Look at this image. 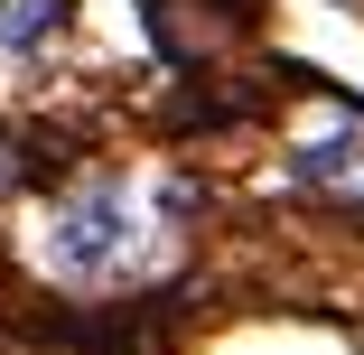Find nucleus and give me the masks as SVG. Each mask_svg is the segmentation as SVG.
<instances>
[{"label": "nucleus", "mask_w": 364, "mask_h": 355, "mask_svg": "<svg viewBox=\"0 0 364 355\" xmlns=\"http://www.w3.org/2000/svg\"><path fill=\"white\" fill-rule=\"evenodd\" d=\"M38 253H47V271L65 290H122V280H140L159 262V216H150V196L131 178H75L56 196Z\"/></svg>", "instance_id": "1"}, {"label": "nucleus", "mask_w": 364, "mask_h": 355, "mask_svg": "<svg viewBox=\"0 0 364 355\" xmlns=\"http://www.w3.org/2000/svg\"><path fill=\"white\" fill-rule=\"evenodd\" d=\"M75 28V0H0V56L10 65H47Z\"/></svg>", "instance_id": "2"}, {"label": "nucleus", "mask_w": 364, "mask_h": 355, "mask_svg": "<svg viewBox=\"0 0 364 355\" xmlns=\"http://www.w3.org/2000/svg\"><path fill=\"white\" fill-rule=\"evenodd\" d=\"M289 169H299V187H327V196L364 206V131H327V140H309Z\"/></svg>", "instance_id": "3"}, {"label": "nucleus", "mask_w": 364, "mask_h": 355, "mask_svg": "<svg viewBox=\"0 0 364 355\" xmlns=\"http://www.w3.org/2000/svg\"><path fill=\"white\" fill-rule=\"evenodd\" d=\"M10 178H19V169H10V140H0V187H10Z\"/></svg>", "instance_id": "4"}]
</instances>
